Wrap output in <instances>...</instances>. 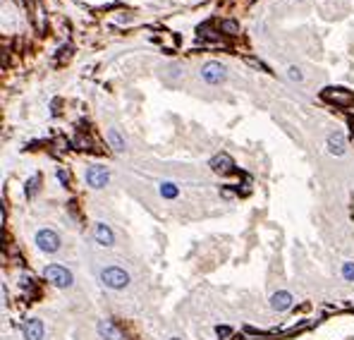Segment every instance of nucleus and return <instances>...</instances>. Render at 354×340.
<instances>
[{"instance_id": "1", "label": "nucleus", "mask_w": 354, "mask_h": 340, "mask_svg": "<svg viewBox=\"0 0 354 340\" xmlns=\"http://www.w3.org/2000/svg\"><path fill=\"white\" fill-rule=\"evenodd\" d=\"M101 283L105 285V288H110V290H125V288H129V273L125 271V269H120V266H108V269H103L101 271Z\"/></svg>"}, {"instance_id": "2", "label": "nucleus", "mask_w": 354, "mask_h": 340, "mask_svg": "<svg viewBox=\"0 0 354 340\" xmlns=\"http://www.w3.org/2000/svg\"><path fill=\"white\" fill-rule=\"evenodd\" d=\"M43 276H46V280H48L50 285H55V288H60V290H67V288L74 285V278H72V273L67 271L65 266H58V264L46 266Z\"/></svg>"}, {"instance_id": "3", "label": "nucleus", "mask_w": 354, "mask_h": 340, "mask_svg": "<svg viewBox=\"0 0 354 340\" xmlns=\"http://www.w3.org/2000/svg\"><path fill=\"white\" fill-rule=\"evenodd\" d=\"M34 242H36V247L41 252H46V254H55V252L60 249V237H58L55 230H50V228L39 230L36 237H34Z\"/></svg>"}, {"instance_id": "4", "label": "nucleus", "mask_w": 354, "mask_h": 340, "mask_svg": "<svg viewBox=\"0 0 354 340\" xmlns=\"http://www.w3.org/2000/svg\"><path fill=\"white\" fill-rule=\"evenodd\" d=\"M84 180H86V185L94 189H101L108 185V180H110V173L105 170L103 166H89L86 168V173H84Z\"/></svg>"}, {"instance_id": "5", "label": "nucleus", "mask_w": 354, "mask_h": 340, "mask_svg": "<svg viewBox=\"0 0 354 340\" xmlns=\"http://www.w3.org/2000/svg\"><path fill=\"white\" fill-rule=\"evenodd\" d=\"M201 77H203V79H206L209 84H220V82H225L228 72H225V67H222L220 63L211 60V63H206V65L201 67Z\"/></svg>"}, {"instance_id": "6", "label": "nucleus", "mask_w": 354, "mask_h": 340, "mask_svg": "<svg viewBox=\"0 0 354 340\" xmlns=\"http://www.w3.org/2000/svg\"><path fill=\"white\" fill-rule=\"evenodd\" d=\"M326 146L333 156H342V153L347 151V139H345L342 132H330L326 139Z\"/></svg>"}, {"instance_id": "7", "label": "nucleus", "mask_w": 354, "mask_h": 340, "mask_svg": "<svg viewBox=\"0 0 354 340\" xmlns=\"http://www.w3.org/2000/svg\"><path fill=\"white\" fill-rule=\"evenodd\" d=\"M232 168H235V163H232V158H230L228 153H215L213 158H211V170H213V173L228 175V173H232Z\"/></svg>"}, {"instance_id": "8", "label": "nucleus", "mask_w": 354, "mask_h": 340, "mask_svg": "<svg viewBox=\"0 0 354 340\" xmlns=\"http://www.w3.org/2000/svg\"><path fill=\"white\" fill-rule=\"evenodd\" d=\"M94 237H96V242L101 244V247H113V244H115V235H113V230L108 228L105 223H96Z\"/></svg>"}, {"instance_id": "9", "label": "nucleus", "mask_w": 354, "mask_h": 340, "mask_svg": "<svg viewBox=\"0 0 354 340\" xmlns=\"http://www.w3.org/2000/svg\"><path fill=\"white\" fill-rule=\"evenodd\" d=\"M96 331H98V335L103 340H122V333H120L118 328L113 326V321H108V319H101L96 324Z\"/></svg>"}, {"instance_id": "10", "label": "nucleus", "mask_w": 354, "mask_h": 340, "mask_svg": "<svg viewBox=\"0 0 354 340\" xmlns=\"http://www.w3.org/2000/svg\"><path fill=\"white\" fill-rule=\"evenodd\" d=\"M323 98H328V101H335V103H340V105H349L354 101V96L349 94V91H345V89H326L323 91Z\"/></svg>"}, {"instance_id": "11", "label": "nucleus", "mask_w": 354, "mask_h": 340, "mask_svg": "<svg viewBox=\"0 0 354 340\" xmlns=\"http://www.w3.org/2000/svg\"><path fill=\"white\" fill-rule=\"evenodd\" d=\"M24 340H43V321L29 319L24 324Z\"/></svg>"}, {"instance_id": "12", "label": "nucleus", "mask_w": 354, "mask_h": 340, "mask_svg": "<svg viewBox=\"0 0 354 340\" xmlns=\"http://www.w3.org/2000/svg\"><path fill=\"white\" fill-rule=\"evenodd\" d=\"M271 307L275 309V312H285V309H290V307H292V292H287V290L273 292Z\"/></svg>"}, {"instance_id": "13", "label": "nucleus", "mask_w": 354, "mask_h": 340, "mask_svg": "<svg viewBox=\"0 0 354 340\" xmlns=\"http://www.w3.org/2000/svg\"><path fill=\"white\" fill-rule=\"evenodd\" d=\"M108 141H110V146H113V151H118V153H122L125 151V139L120 137V132L118 130H108Z\"/></svg>"}, {"instance_id": "14", "label": "nucleus", "mask_w": 354, "mask_h": 340, "mask_svg": "<svg viewBox=\"0 0 354 340\" xmlns=\"http://www.w3.org/2000/svg\"><path fill=\"white\" fill-rule=\"evenodd\" d=\"M160 196H165V199H175V196H177V187H175L173 182H163V185H160Z\"/></svg>"}, {"instance_id": "15", "label": "nucleus", "mask_w": 354, "mask_h": 340, "mask_svg": "<svg viewBox=\"0 0 354 340\" xmlns=\"http://www.w3.org/2000/svg\"><path fill=\"white\" fill-rule=\"evenodd\" d=\"M342 276H345V280L354 283V261H345V266H342Z\"/></svg>"}, {"instance_id": "16", "label": "nucleus", "mask_w": 354, "mask_h": 340, "mask_svg": "<svg viewBox=\"0 0 354 340\" xmlns=\"http://www.w3.org/2000/svg\"><path fill=\"white\" fill-rule=\"evenodd\" d=\"M287 77H290L292 82H302V79H304V75H302V69L299 67H290L287 69Z\"/></svg>"}, {"instance_id": "17", "label": "nucleus", "mask_w": 354, "mask_h": 340, "mask_svg": "<svg viewBox=\"0 0 354 340\" xmlns=\"http://www.w3.org/2000/svg\"><path fill=\"white\" fill-rule=\"evenodd\" d=\"M215 335H218V338H228V335H232V328H228V326H215Z\"/></svg>"}, {"instance_id": "18", "label": "nucleus", "mask_w": 354, "mask_h": 340, "mask_svg": "<svg viewBox=\"0 0 354 340\" xmlns=\"http://www.w3.org/2000/svg\"><path fill=\"white\" fill-rule=\"evenodd\" d=\"M222 29L228 31V34H237L239 27H237V22H222Z\"/></svg>"}, {"instance_id": "19", "label": "nucleus", "mask_w": 354, "mask_h": 340, "mask_svg": "<svg viewBox=\"0 0 354 340\" xmlns=\"http://www.w3.org/2000/svg\"><path fill=\"white\" fill-rule=\"evenodd\" d=\"M58 180L63 182V185H67V175H65V173H63V170H60V173H58Z\"/></svg>"}, {"instance_id": "20", "label": "nucleus", "mask_w": 354, "mask_h": 340, "mask_svg": "<svg viewBox=\"0 0 354 340\" xmlns=\"http://www.w3.org/2000/svg\"><path fill=\"white\" fill-rule=\"evenodd\" d=\"M173 340H180V338H173Z\"/></svg>"}]
</instances>
